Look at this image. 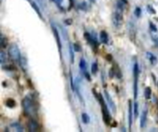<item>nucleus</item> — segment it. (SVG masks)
<instances>
[{
    "mask_svg": "<svg viewBox=\"0 0 158 132\" xmlns=\"http://www.w3.org/2000/svg\"><path fill=\"white\" fill-rule=\"evenodd\" d=\"M22 106L27 115L30 116H36V107L34 105V101L31 98L26 97L24 98V100L22 101Z\"/></svg>",
    "mask_w": 158,
    "mask_h": 132,
    "instance_id": "obj_1",
    "label": "nucleus"
},
{
    "mask_svg": "<svg viewBox=\"0 0 158 132\" xmlns=\"http://www.w3.org/2000/svg\"><path fill=\"white\" fill-rule=\"evenodd\" d=\"M9 55L11 57V59L14 60V61H19L21 58L20 52V50H19V48L16 45H11L9 47Z\"/></svg>",
    "mask_w": 158,
    "mask_h": 132,
    "instance_id": "obj_2",
    "label": "nucleus"
},
{
    "mask_svg": "<svg viewBox=\"0 0 158 132\" xmlns=\"http://www.w3.org/2000/svg\"><path fill=\"white\" fill-rule=\"evenodd\" d=\"M133 77H134V83H133L134 99H136L137 94H138V77H139V66L137 63L134 64V67H133Z\"/></svg>",
    "mask_w": 158,
    "mask_h": 132,
    "instance_id": "obj_3",
    "label": "nucleus"
},
{
    "mask_svg": "<svg viewBox=\"0 0 158 132\" xmlns=\"http://www.w3.org/2000/svg\"><path fill=\"white\" fill-rule=\"evenodd\" d=\"M122 13H123V11L117 9V10L113 14L112 21H113V24L116 28H119L122 24Z\"/></svg>",
    "mask_w": 158,
    "mask_h": 132,
    "instance_id": "obj_4",
    "label": "nucleus"
},
{
    "mask_svg": "<svg viewBox=\"0 0 158 132\" xmlns=\"http://www.w3.org/2000/svg\"><path fill=\"white\" fill-rule=\"evenodd\" d=\"M52 29H53V31H54V35L56 37V44L58 45V49H59V52L61 53V41H60V36H59V32L58 30H56V28L52 25Z\"/></svg>",
    "mask_w": 158,
    "mask_h": 132,
    "instance_id": "obj_5",
    "label": "nucleus"
},
{
    "mask_svg": "<svg viewBox=\"0 0 158 132\" xmlns=\"http://www.w3.org/2000/svg\"><path fill=\"white\" fill-rule=\"evenodd\" d=\"M146 122H147V109H144L142 113L141 120H140V126H141L142 128H143L145 127Z\"/></svg>",
    "mask_w": 158,
    "mask_h": 132,
    "instance_id": "obj_6",
    "label": "nucleus"
},
{
    "mask_svg": "<svg viewBox=\"0 0 158 132\" xmlns=\"http://www.w3.org/2000/svg\"><path fill=\"white\" fill-rule=\"evenodd\" d=\"M105 95H106V100H107V102H108V104H109V105H110L111 109L113 110V112H116V105H115L114 102L112 101L111 97L109 96V94H108V92H107L106 91H105Z\"/></svg>",
    "mask_w": 158,
    "mask_h": 132,
    "instance_id": "obj_7",
    "label": "nucleus"
},
{
    "mask_svg": "<svg viewBox=\"0 0 158 132\" xmlns=\"http://www.w3.org/2000/svg\"><path fill=\"white\" fill-rule=\"evenodd\" d=\"M146 57L148 58V60L151 62L152 65H155L157 63V58H156V56L153 54H152L150 52H147L146 53Z\"/></svg>",
    "mask_w": 158,
    "mask_h": 132,
    "instance_id": "obj_8",
    "label": "nucleus"
},
{
    "mask_svg": "<svg viewBox=\"0 0 158 132\" xmlns=\"http://www.w3.org/2000/svg\"><path fill=\"white\" fill-rule=\"evenodd\" d=\"M126 5H127V0H118L117 3V9L123 11Z\"/></svg>",
    "mask_w": 158,
    "mask_h": 132,
    "instance_id": "obj_9",
    "label": "nucleus"
},
{
    "mask_svg": "<svg viewBox=\"0 0 158 132\" xmlns=\"http://www.w3.org/2000/svg\"><path fill=\"white\" fill-rule=\"evenodd\" d=\"M30 4L31 5V7H33L34 9V10H35V12L38 14V16L40 17V19H43V16H42V13H41V11H40V9H39V7L37 6V4L34 2V1H33V0H31L30 1Z\"/></svg>",
    "mask_w": 158,
    "mask_h": 132,
    "instance_id": "obj_10",
    "label": "nucleus"
},
{
    "mask_svg": "<svg viewBox=\"0 0 158 132\" xmlns=\"http://www.w3.org/2000/svg\"><path fill=\"white\" fill-rule=\"evenodd\" d=\"M131 124H132V105H131V101L129 102V127H131Z\"/></svg>",
    "mask_w": 158,
    "mask_h": 132,
    "instance_id": "obj_11",
    "label": "nucleus"
},
{
    "mask_svg": "<svg viewBox=\"0 0 158 132\" xmlns=\"http://www.w3.org/2000/svg\"><path fill=\"white\" fill-rule=\"evenodd\" d=\"M28 126H29V129L31 131H36V130H38V125L34 120H31L29 122Z\"/></svg>",
    "mask_w": 158,
    "mask_h": 132,
    "instance_id": "obj_12",
    "label": "nucleus"
},
{
    "mask_svg": "<svg viewBox=\"0 0 158 132\" xmlns=\"http://www.w3.org/2000/svg\"><path fill=\"white\" fill-rule=\"evenodd\" d=\"M100 40L104 44H107V42H108V35H107V34H106L105 30L101 31V34H100Z\"/></svg>",
    "mask_w": 158,
    "mask_h": 132,
    "instance_id": "obj_13",
    "label": "nucleus"
},
{
    "mask_svg": "<svg viewBox=\"0 0 158 132\" xmlns=\"http://www.w3.org/2000/svg\"><path fill=\"white\" fill-rule=\"evenodd\" d=\"M151 36L153 40V42L158 45V34L154 30H151Z\"/></svg>",
    "mask_w": 158,
    "mask_h": 132,
    "instance_id": "obj_14",
    "label": "nucleus"
},
{
    "mask_svg": "<svg viewBox=\"0 0 158 132\" xmlns=\"http://www.w3.org/2000/svg\"><path fill=\"white\" fill-rule=\"evenodd\" d=\"M80 69L83 72L86 71V62H85V60L83 58H81V61H80Z\"/></svg>",
    "mask_w": 158,
    "mask_h": 132,
    "instance_id": "obj_15",
    "label": "nucleus"
},
{
    "mask_svg": "<svg viewBox=\"0 0 158 132\" xmlns=\"http://www.w3.org/2000/svg\"><path fill=\"white\" fill-rule=\"evenodd\" d=\"M7 106L12 108V107L16 106V102L13 100V99L9 98V99H8V100H7Z\"/></svg>",
    "mask_w": 158,
    "mask_h": 132,
    "instance_id": "obj_16",
    "label": "nucleus"
},
{
    "mask_svg": "<svg viewBox=\"0 0 158 132\" xmlns=\"http://www.w3.org/2000/svg\"><path fill=\"white\" fill-rule=\"evenodd\" d=\"M81 119H82V122L84 124H88L90 122V117H89V116L86 113H82L81 114Z\"/></svg>",
    "mask_w": 158,
    "mask_h": 132,
    "instance_id": "obj_17",
    "label": "nucleus"
},
{
    "mask_svg": "<svg viewBox=\"0 0 158 132\" xmlns=\"http://www.w3.org/2000/svg\"><path fill=\"white\" fill-rule=\"evenodd\" d=\"M6 61H7V55L3 51H1L0 52V63L4 64Z\"/></svg>",
    "mask_w": 158,
    "mask_h": 132,
    "instance_id": "obj_18",
    "label": "nucleus"
},
{
    "mask_svg": "<svg viewBox=\"0 0 158 132\" xmlns=\"http://www.w3.org/2000/svg\"><path fill=\"white\" fill-rule=\"evenodd\" d=\"M151 95H152V90H151L150 87H147L144 91V96H145L146 99H150Z\"/></svg>",
    "mask_w": 158,
    "mask_h": 132,
    "instance_id": "obj_19",
    "label": "nucleus"
},
{
    "mask_svg": "<svg viewBox=\"0 0 158 132\" xmlns=\"http://www.w3.org/2000/svg\"><path fill=\"white\" fill-rule=\"evenodd\" d=\"M98 71V65L96 62H93L92 65V74H96V72Z\"/></svg>",
    "mask_w": 158,
    "mask_h": 132,
    "instance_id": "obj_20",
    "label": "nucleus"
},
{
    "mask_svg": "<svg viewBox=\"0 0 158 132\" xmlns=\"http://www.w3.org/2000/svg\"><path fill=\"white\" fill-rule=\"evenodd\" d=\"M11 127H13L14 129H16L17 131H23V130H24L23 127H22L19 123H13V124L11 125Z\"/></svg>",
    "mask_w": 158,
    "mask_h": 132,
    "instance_id": "obj_21",
    "label": "nucleus"
},
{
    "mask_svg": "<svg viewBox=\"0 0 158 132\" xmlns=\"http://www.w3.org/2000/svg\"><path fill=\"white\" fill-rule=\"evenodd\" d=\"M134 15L137 17V18H140L141 17V15H142V9H141V8H136L135 9V10H134Z\"/></svg>",
    "mask_w": 158,
    "mask_h": 132,
    "instance_id": "obj_22",
    "label": "nucleus"
},
{
    "mask_svg": "<svg viewBox=\"0 0 158 132\" xmlns=\"http://www.w3.org/2000/svg\"><path fill=\"white\" fill-rule=\"evenodd\" d=\"M70 62L73 64L74 63V52L72 46H70Z\"/></svg>",
    "mask_w": 158,
    "mask_h": 132,
    "instance_id": "obj_23",
    "label": "nucleus"
},
{
    "mask_svg": "<svg viewBox=\"0 0 158 132\" xmlns=\"http://www.w3.org/2000/svg\"><path fill=\"white\" fill-rule=\"evenodd\" d=\"M134 117L135 118L138 117V104L137 103L134 104Z\"/></svg>",
    "mask_w": 158,
    "mask_h": 132,
    "instance_id": "obj_24",
    "label": "nucleus"
},
{
    "mask_svg": "<svg viewBox=\"0 0 158 132\" xmlns=\"http://www.w3.org/2000/svg\"><path fill=\"white\" fill-rule=\"evenodd\" d=\"M150 27H151V30H154V31H157V28L152 23V22H150Z\"/></svg>",
    "mask_w": 158,
    "mask_h": 132,
    "instance_id": "obj_25",
    "label": "nucleus"
},
{
    "mask_svg": "<svg viewBox=\"0 0 158 132\" xmlns=\"http://www.w3.org/2000/svg\"><path fill=\"white\" fill-rule=\"evenodd\" d=\"M73 48H74L75 51H81V48L79 47L78 45H73Z\"/></svg>",
    "mask_w": 158,
    "mask_h": 132,
    "instance_id": "obj_26",
    "label": "nucleus"
},
{
    "mask_svg": "<svg viewBox=\"0 0 158 132\" xmlns=\"http://www.w3.org/2000/svg\"><path fill=\"white\" fill-rule=\"evenodd\" d=\"M147 9H148V10H149L151 13H154V10H152L153 9H152V7H151V6H148V7H147Z\"/></svg>",
    "mask_w": 158,
    "mask_h": 132,
    "instance_id": "obj_27",
    "label": "nucleus"
},
{
    "mask_svg": "<svg viewBox=\"0 0 158 132\" xmlns=\"http://www.w3.org/2000/svg\"><path fill=\"white\" fill-rule=\"evenodd\" d=\"M54 1H56L57 4H61L62 3V1H63V0H54Z\"/></svg>",
    "mask_w": 158,
    "mask_h": 132,
    "instance_id": "obj_28",
    "label": "nucleus"
}]
</instances>
